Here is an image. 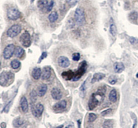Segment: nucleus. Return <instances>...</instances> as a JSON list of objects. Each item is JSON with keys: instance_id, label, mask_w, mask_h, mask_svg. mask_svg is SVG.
<instances>
[{"instance_id": "obj_6", "label": "nucleus", "mask_w": 138, "mask_h": 128, "mask_svg": "<svg viewBox=\"0 0 138 128\" xmlns=\"http://www.w3.org/2000/svg\"><path fill=\"white\" fill-rule=\"evenodd\" d=\"M31 112L32 115L36 117H40L44 111V106L41 103L37 104H32L31 106Z\"/></svg>"}, {"instance_id": "obj_1", "label": "nucleus", "mask_w": 138, "mask_h": 128, "mask_svg": "<svg viewBox=\"0 0 138 128\" xmlns=\"http://www.w3.org/2000/svg\"><path fill=\"white\" fill-rule=\"evenodd\" d=\"M104 93L99 91H98L92 94L88 103L89 108L90 110H93L99 104L102 103L104 101Z\"/></svg>"}, {"instance_id": "obj_33", "label": "nucleus", "mask_w": 138, "mask_h": 128, "mask_svg": "<svg viewBox=\"0 0 138 128\" xmlns=\"http://www.w3.org/2000/svg\"><path fill=\"white\" fill-rule=\"evenodd\" d=\"M54 5V2L53 1H51L48 4L47 8L45 9V10H47V13H49L51 11Z\"/></svg>"}, {"instance_id": "obj_7", "label": "nucleus", "mask_w": 138, "mask_h": 128, "mask_svg": "<svg viewBox=\"0 0 138 128\" xmlns=\"http://www.w3.org/2000/svg\"><path fill=\"white\" fill-rule=\"evenodd\" d=\"M20 41L21 44L25 48H28L31 45V37L29 33L27 31L24 32L20 37Z\"/></svg>"}, {"instance_id": "obj_19", "label": "nucleus", "mask_w": 138, "mask_h": 128, "mask_svg": "<svg viewBox=\"0 0 138 128\" xmlns=\"http://www.w3.org/2000/svg\"><path fill=\"white\" fill-rule=\"evenodd\" d=\"M113 68L114 72L116 73H121L125 69V66L123 62H115Z\"/></svg>"}, {"instance_id": "obj_3", "label": "nucleus", "mask_w": 138, "mask_h": 128, "mask_svg": "<svg viewBox=\"0 0 138 128\" xmlns=\"http://www.w3.org/2000/svg\"><path fill=\"white\" fill-rule=\"evenodd\" d=\"M14 78V74L11 72L3 71L0 74V85L2 87L7 86L9 81Z\"/></svg>"}, {"instance_id": "obj_12", "label": "nucleus", "mask_w": 138, "mask_h": 128, "mask_svg": "<svg viewBox=\"0 0 138 128\" xmlns=\"http://www.w3.org/2000/svg\"><path fill=\"white\" fill-rule=\"evenodd\" d=\"M51 74V68L49 66H46L43 67V70L42 71L41 74V78L43 80H48L50 78Z\"/></svg>"}, {"instance_id": "obj_4", "label": "nucleus", "mask_w": 138, "mask_h": 128, "mask_svg": "<svg viewBox=\"0 0 138 128\" xmlns=\"http://www.w3.org/2000/svg\"><path fill=\"white\" fill-rule=\"evenodd\" d=\"M87 68V63L85 61H82L79 66L78 69L75 73V76L72 79L73 81H78L82 76L83 75L86 69Z\"/></svg>"}, {"instance_id": "obj_25", "label": "nucleus", "mask_w": 138, "mask_h": 128, "mask_svg": "<svg viewBox=\"0 0 138 128\" xmlns=\"http://www.w3.org/2000/svg\"><path fill=\"white\" fill-rule=\"evenodd\" d=\"M10 65L12 68L14 69H16L20 67L21 62L17 59H14L11 61Z\"/></svg>"}, {"instance_id": "obj_29", "label": "nucleus", "mask_w": 138, "mask_h": 128, "mask_svg": "<svg viewBox=\"0 0 138 128\" xmlns=\"http://www.w3.org/2000/svg\"><path fill=\"white\" fill-rule=\"evenodd\" d=\"M103 127L105 128H111L113 127V122L111 120H108L104 122L103 124Z\"/></svg>"}, {"instance_id": "obj_34", "label": "nucleus", "mask_w": 138, "mask_h": 128, "mask_svg": "<svg viewBox=\"0 0 138 128\" xmlns=\"http://www.w3.org/2000/svg\"><path fill=\"white\" fill-rule=\"evenodd\" d=\"M66 1L69 5L74 6L77 3L78 0H66Z\"/></svg>"}, {"instance_id": "obj_36", "label": "nucleus", "mask_w": 138, "mask_h": 128, "mask_svg": "<svg viewBox=\"0 0 138 128\" xmlns=\"http://www.w3.org/2000/svg\"><path fill=\"white\" fill-rule=\"evenodd\" d=\"M47 57V52H44L42 53V55H41V56L40 57L39 60H38V63H40L44 59L46 58Z\"/></svg>"}, {"instance_id": "obj_13", "label": "nucleus", "mask_w": 138, "mask_h": 128, "mask_svg": "<svg viewBox=\"0 0 138 128\" xmlns=\"http://www.w3.org/2000/svg\"><path fill=\"white\" fill-rule=\"evenodd\" d=\"M20 103V106H21V108L22 109V110L23 111V112L24 113H27V110H28L29 105H28V102H27V100L25 96H23L21 97Z\"/></svg>"}, {"instance_id": "obj_5", "label": "nucleus", "mask_w": 138, "mask_h": 128, "mask_svg": "<svg viewBox=\"0 0 138 128\" xmlns=\"http://www.w3.org/2000/svg\"><path fill=\"white\" fill-rule=\"evenodd\" d=\"M21 31V27L19 25H14L9 28L7 32V36L11 38H13L16 37Z\"/></svg>"}, {"instance_id": "obj_24", "label": "nucleus", "mask_w": 138, "mask_h": 128, "mask_svg": "<svg viewBox=\"0 0 138 128\" xmlns=\"http://www.w3.org/2000/svg\"><path fill=\"white\" fill-rule=\"evenodd\" d=\"M24 124V121L21 118H17L13 121V125L15 127H20Z\"/></svg>"}, {"instance_id": "obj_23", "label": "nucleus", "mask_w": 138, "mask_h": 128, "mask_svg": "<svg viewBox=\"0 0 138 128\" xmlns=\"http://www.w3.org/2000/svg\"><path fill=\"white\" fill-rule=\"evenodd\" d=\"M58 18V14L56 11L52 12L48 16V20L51 23L56 22Z\"/></svg>"}, {"instance_id": "obj_2", "label": "nucleus", "mask_w": 138, "mask_h": 128, "mask_svg": "<svg viewBox=\"0 0 138 128\" xmlns=\"http://www.w3.org/2000/svg\"><path fill=\"white\" fill-rule=\"evenodd\" d=\"M75 19L77 25L79 26L83 25L86 23L85 14L83 9L78 8L75 13Z\"/></svg>"}, {"instance_id": "obj_10", "label": "nucleus", "mask_w": 138, "mask_h": 128, "mask_svg": "<svg viewBox=\"0 0 138 128\" xmlns=\"http://www.w3.org/2000/svg\"><path fill=\"white\" fill-rule=\"evenodd\" d=\"M58 65L62 68H67L70 65V61L65 56H60L57 60Z\"/></svg>"}, {"instance_id": "obj_8", "label": "nucleus", "mask_w": 138, "mask_h": 128, "mask_svg": "<svg viewBox=\"0 0 138 128\" xmlns=\"http://www.w3.org/2000/svg\"><path fill=\"white\" fill-rule=\"evenodd\" d=\"M15 46L14 44H10L7 45L3 51V57L5 59H9L11 58L14 54Z\"/></svg>"}, {"instance_id": "obj_21", "label": "nucleus", "mask_w": 138, "mask_h": 128, "mask_svg": "<svg viewBox=\"0 0 138 128\" xmlns=\"http://www.w3.org/2000/svg\"><path fill=\"white\" fill-rule=\"evenodd\" d=\"M24 53V50L23 48L20 46H17L15 48L14 54L15 57L17 58H21Z\"/></svg>"}, {"instance_id": "obj_14", "label": "nucleus", "mask_w": 138, "mask_h": 128, "mask_svg": "<svg viewBox=\"0 0 138 128\" xmlns=\"http://www.w3.org/2000/svg\"><path fill=\"white\" fill-rule=\"evenodd\" d=\"M67 106V103L65 100H62L56 103L53 106V109L54 110H60L65 109Z\"/></svg>"}, {"instance_id": "obj_39", "label": "nucleus", "mask_w": 138, "mask_h": 128, "mask_svg": "<svg viewBox=\"0 0 138 128\" xmlns=\"http://www.w3.org/2000/svg\"><path fill=\"white\" fill-rule=\"evenodd\" d=\"M0 66H1V62H0Z\"/></svg>"}, {"instance_id": "obj_27", "label": "nucleus", "mask_w": 138, "mask_h": 128, "mask_svg": "<svg viewBox=\"0 0 138 128\" xmlns=\"http://www.w3.org/2000/svg\"><path fill=\"white\" fill-rule=\"evenodd\" d=\"M37 91L35 90H32L30 94V98L31 101L32 102V103H34L36 102L37 101Z\"/></svg>"}, {"instance_id": "obj_35", "label": "nucleus", "mask_w": 138, "mask_h": 128, "mask_svg": "<svg viewBox=\"0 0 138 128\" xmlns=\"http://www.w3.org/2000/svg\"><path fill=\"white\" fill-rule=\"evenodd\" d=\"M112 111V109H111V108L107 109L105 110L102 112V113H101V115H102V116H105L109 115V114H111Z\"/></svg>"}, {"instance_id": "obj_22", "label": "nucleus", "mask_w": 138, "mask_h": 128, "mask_svg": "<svg viewBox=\"0 0 138 128\" xmlns=\"http://www.w3.org/2000/svg\"><path fill=\"white\" fill-rule=\"evenodd\" d=\"M48 3V0H38L37 7L41 10H43L46 9Z\"/></svg>"}, {"instance_id": "obj_26", "label": "nucleus", "mask_w": 138, "mask_h": 128, "mask_svg": "<svg viewBox=\"0 0 138 128\" xmlns=\"http://www.w3.org/2000/svg\"><path fill=\"white\" fill-rule=\"evenodd\" d=\"M109 32L113 37H115L117 35V29L116 25L114 23H111V25H110Z\"/></svg>"}, {"instance_id": "obj_32", "label": "nucleus", "mask_w": 138, "mask_h": 128, "mask_svg": "<svg viewBox=\"0 0 138 128\" xmlns=\"http://www.w3.org/2000/svg\"><path fill=\"white\" fill-rule=\"evenodd\" d=\"M138 16V14L136 11H133L130 13L129 17L130 18V19L132 21H135L137 20Z\"/></svg>"}, {"instance_id": "obj_37", "label": "nucleus", "mask_w": 138, "mask_h": 128, "mask_svg": "<svg viewBox=\"0 0 138 128\" xmlns=\"http://www.w3.org/2000/svg\"><path fill=\"white\" fill-rule=\"evenodd\" d=\"M86 82V80L85 82H84V83L81 85V87L80 88V90L81 91V92H82V93L85 92V91L86 90V86H85Z\"/></svg>"}, {"instance_id": "obj_15", "label": "nucleus", "mask_w": 138, "mask_h": 128, "mask_svg": "<svg viewBox=\"0 0 138 128\" xmlns=\"http://www.w3.org/2000/svg\"><path fill=\"white\" fill-rule=\"evenodd\" d=\"M75 76V73L71 70H69L68 71H64L62 73V78L65 80H72Z\"/></svg>"}, {"instance_id": "obj_31", "label": "nucleus", "mask_w": 138, "mask_h": 128, "mask_svg": "<svg viewBox=\"0 0 138 128\" xmlns=\"http://www.w3.org/2000/svg\"><path fill=\"white\" fill-rule=\"evenodd\" d=\"M72 60L75 61H78L80 59V54L78 52L73 53L72 56Z\"/></svg>"}, {"instance_id": "obj_16", "label": "nucleus", "mask_w": 138, "mask_h": 128, "mask_svg": "<svg viewBox=\"0 0 138 128\" xmlns=\"http://www.w3.org/2000/svg\"><path fill=\"white\" fill-rule=\"evenodd\" d=\"M48 90L47 85L45 84H42L40 85L37 90V93L40 97H42L45 95Z\"/></svg>"}, {"instance_id": "obj_28", "label": "nucleus", "mask_w": 138, "mask_h": 128, "mask_svg": "<svg viewBox=\"0 0 138 128\" xmlns=\"http://www.w3.org/2000/svg\"><path fill=\"white\" fill-rule=\"evenodd\" d=\"M118 81V79L116 76L112 75L111 76H109L108 79V83L111 85H115Z\"/></svg>"}, {"instance_id": "obj_20", "label": "nucleus", "mask_w": 138, "mask_h": 128, "mask_svg": "<svg viewBox=\"0 0 138 128\" xmlns=\"http://www.w3.org/2000/svg\"><path fill=\"white\" fill-rule=\"evenodd\" d=\"M108 98L110 101L113 103H115L117 102V90L115 89H112L111 91H110L108 95Z\"/></svg>"}, {"instance_id": "obj_11", "label": "nucleus", "mask_w": 138, "mask_h": 128, "mask_svg": "<svg viewBox=\"0 0 138 128\" xmlns=\"http://www.w3.org/2000/svg\"><path fill=\"white\" fill-rule=\"evenodd\" d=\"M51 95L52 98L55 100H60L63 96L61 90L57 87L52 88L51 91Z\"/></svg>"}, {"instance_id": "obj_17", "label": "nucleus", "mask_w": 138, "mask_h": 128, "mask_svg": "<svg viewBox=\"0 0 138 128\" xmlns=\"http://www.w3.org/2000/svg\"><path fill=\"white\" fill-rule=\"evenodd\" d=\"M42 71L39 67H35L31 72V75L35 80H39L41 77Z\"/></svg>"}, {"instance_id": "obj_38", "label": "nucleus", "mask_w": 138, "mask_h": 128, "mask_svg": "<svg viewBox=\"0 0 138 128\" xmlns=\"http://www.w3.org/2000/svg\"><path fill=\"white\" fill-rule=\"evenodd\" d=\"M136 77L137 78H138V73H137V74H136Z\"/></svg>"}, {"instance_id": "obj_18", "label": "nucleus", "mask_w": 138, "mask_h": 128, "mask_svg": "<svg viewBox=\"0 0 138 128\" xmlns=\"http://www.w3.org/2000/svg\"><path fill=\"white\" fill-rule=\"evenodd\" d=\"M105 77V74L102 73H97L93 75V78L91 79V83L95 84L97 82L103 80Z\"/></svg>"}, {"instance_id": "obj_30", "label": "nucleus", "mask_w": 138, "mask_h": 128, "mask_svg": "<svg viewBox=\"0 0 138 128\" xmlns=\"http://www.w3.org/2000/svg\"><path fill=\"white\" fill-rule=\"evenodd\" d=\"M97 119V116L93 113H90L88 117V121L89 122H93Z\"/></svg>"}, {"instance_id": "obj_9", "label": "nucleus", "mask_w": 138, "mask_h": 128, "mask_svg": "<svg viewBox=\"0 0 138 128\" xmlns=\"http://www.w3.org/2000/svg\"><path fill=\"white\" fill-rule=\"evenodd\" d=\"M21 13L17 9L12 8L8 9L7 11V17L9 20L15 21L20 17Z\"/></svg>"}]
</instances>
